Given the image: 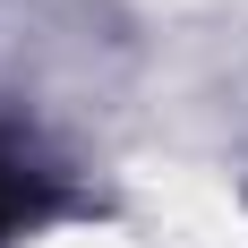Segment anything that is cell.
<instances>
[{
  "instance_id": "cell-1",
  "label": "cell",
  "mask_w": 248,
  "mask_h": 248,
  "mask_svg": "<svg viewBox=\"0 0 248 248\" xmlns=\"http://www.w3.org/2000/svg\"><path fill=\"white\" fill-rule=\"evenodd\" d=\"M60 205H69L60 171H51L43 154H26V146H9V137H0V248L26 240L34 223H51Z\"/></svg>"
}]
</instances>
